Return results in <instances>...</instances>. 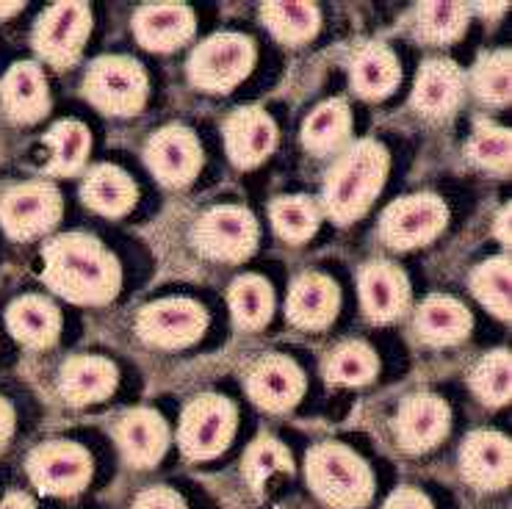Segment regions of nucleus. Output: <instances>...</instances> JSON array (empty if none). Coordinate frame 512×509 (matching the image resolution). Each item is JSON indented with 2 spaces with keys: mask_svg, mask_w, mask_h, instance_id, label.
I'll use <instances>...</instances> for the list:
<instances>
[{
  "mask_svg": "<svg viewBox=\"0 0 512 509\" xmlns=\"http://www.w3.org/2000/svg\"><path fill=\"white\" fill-rule=\"evenodd\" d=\"M144 164L158 178V183L169 189H183L194 183L203 169V147L191 128L167 125L150 136L144 147Z\"/></svg>",
  "mask_w": 512,
  "mask_h": 509,
  "instance_id": "nucleus-13",
  "label": "nucleus"
},
{
  "mask_svg": "<svg viewBox=\"0 0 512 509\" xmlns=\"http://www.w3.org/2000/svg\"><path fill=\"white\" fill-rule=\"evenodd\" d=\"M319 208L310 197H277L269 208V219L277 236L288 244H302L319 230Z\"/></svg>",
  "mask_w": 512,
  "mask_h": 509,
  "instance_id": "nucleus-36",
  "label": "nucleus"
},
{
  "mask_svg": "<svg viewBox=\"0 0 512 509\" xmlns=\"http://www.w3.org/2000/svg\"><path fill=\"white\" fill-rule=\"evenodd\" d=\"M510 64V50H493V53H485V56L474 64V72H471V89H474V95H477L482 103H488V106H507V103H510Z\"/></svg>",
  "mask_w": 512,
  "mask_h": 509,
  "instance_id": "nucleus-37",
  "label": "nucleus"
},
{
  "mask_svg": "<svg viewBox=\"0 0 512 509\" xmlns=\"http://www.w3.org/2000/svg\"><path fill=\"white\" fill-rule=\"evenodd\" d=\"M261 20L272 31L277 42L288 48L308 45L319 34L322 14L313 3H297V0H269L261 6Z\"/></svg>",
  "mask_w": 512,
  "mask_h": 509,
  "instance_id": "nucleus-30",
  "label": "nucleus"
},
{
  "mask_svg": "<svg viewBox=\"0 0 512 509\" xmlns=\"http://www.w3.org/2000/svg\"><path fill=\"white\" fill-rule=\"evenodd\" d=\"M510 131L493 125V122H477V128L471 133V139L465 144V153L468 158L479 166V169H488L496 175H507L510 172Z\"/></svg>",
  "mask_w": 512,
  "mask_h": 509,
  "instance_id": "nucleus-39",
  "label": "nucleus"
},
{
  "mask_svg": "<svg viewBox=\"0 0 512 509\" xmlns=\"http://www.w3.org/2000/svg\"><path fill=\"white\" fill-rule=\"evenodd\" d=\"M349 131H352V111L346 100L341 97L324 100L302 122V147L319 158L333 155L349 142Z\"/></svg>",
  "mask_w": 512,
  "mask_h": 509,
  "instance_id": "nucleus-29",
  "label": "nucleus"
},
{
  "mask_svg": "<svg viewBox=\"0 0 512 509\" xmlns=\"http://www.w3.org/2000/svg\"><path fill=\"white\" fill-rule=\"evenodd\" d=\"M449 208L435 194H410L391 202L380 219V238L393 249L424 247L441 236Z\"/></svg>",
  "mask_w": 512,
  "mask_h": 509,
  "instance_id": "nucleus-12",
  "label": "nucleus"
},
{
  "mask_svg": "<svg viewBox=\"0 0 512 509\" xmlns=\"http://www.w3.org/2000/svg\"><path fill=\"white\" fill-rule=\"evenodd\" d=\"M14 435V407L0 396V454L9 449Z\"/></svg>",
  "mask_w": 512,
  "mask_h": 509,
  "instance_id": "nucleus-43",
  "label": "nucleus"
},
{
  "mask_svg": "<svg viewBox=\"0 0 512 509\" xmlns=\"http://www.w3.org/2000/svg\"><path fill=\"white\" fill-rule=\"evenodd\" d=\"M471 291L499 319H510V261L490 258L471 272Z\"/></svg>",
  "mask_w": 512,
  "mask_h": 509,
  "instance_id": "nucleus-38",
  "label": "nucleus"
},
{
  "mask_svg": "<svg viewBox=\"0 0 512 509\" xmlns=\"http://www.w3.org/2000/svg\"><path fill=\"white\" fill-rule=\"evenodd\" d=\"M465 95L463 70L449 59H429L421 64L413 86V108L424 119H446L460 108Z\"/></svg>",
  "mask_w": 512,
  "mask_h": 509,
  "instance_id": "nucleus-22",
  "label": "nucleus"
},
{
  "mask_svg": "<svg viewBox=\"0 0 512 509\" xmlns=\"http://www.w3.org/2000/svg\"><path fill=\"white\" fill-rule=\"evenodd\" d=\"M0 106L14 122H39L50 111V95L45 72L34 61L12 64L0 81Z\"/></svg>",
  "mask_w": 512,
  "mask_h": 509,
  "instance_id": "nucleus-23",
  "label": "nucleus"
},
{
  "mask_svg": "<svg viewBox=\"0 0 512 509\" xmlns=\"http://www.w3.org/2000/svg\"><path fill=\"white\" fill-rule=\"evenodd\" d=\"M382 509H435L432 507V501H429L427 493H421L418 487H399V490H393L388 501H385V507Z\"/></svg>",
  "mask_w": 512,
  "mask_h": 509,
  "instance_id": "nucleus-42",
  "label": "nucleus"
},
{
  "mask_svg": "<svg viewBox=\"0 0 512 509\" xmlns=\"http://www.w3.org/2000/svg\"><path fill=\"white\" fill-rule=\"evenodd\" d=\"M45 144L50 147V164L45 166V172L53 178H67L81 172V166L86 164V155L92 150V136L84 122L61 119L45 133Z\"/></svg>",
  "mask_w": 512,
  "mask_h": 509,
  "instance_id": "nucleus-32",
  "label": "nucleus"
},
{
  "mask_svg": "<svg viewBox=\"0 0 512 509\" xmlns=\"http://www.w3.org/2000/svg\"><path fill=\"white\" fill-rule=\"evenodd\" d=\"M114 440L133 468H155L169 449V427L164 415L150 407H133L117 418Z\"/></svg>",
  "mask_w": 512,
  "mask_h": 509,
  "instance_id": "nucleus-17",
  "label": "nucleus"
},
{
  "mask_svg": "<svg viewBox=\"0 0 512 509\" xmlns=\"http://www.w3.org/2000/svg\"><path fill=\"white\" fill-rule=\"evenodd\" d=\"M402 81L399 59L391 48L380 42H369L355 53L352 67H349V83L352 92L363 100H382L393 95V89Z\"/></svg>",
  "mask_w": 512,
  "mask_h": 509,
  "instance_id": "nucleus-27",
  "label": "nucleus"
},
{
  "mask_svg": "<svg viewBox=\"0 0 512 509\" xmlns=\"http://www.w3.org/2000/svg\"><path fill=\"white\" fill-rule=\"evenodd\" d=\"M191 241L211 261L241 263L258 247V222L241 205H214L194 222Z\"/></svg>",
  "mask_w": 512,
  "mask_h": 509,
  "instance_id": "nucleus-9",
  "label": "nucleus"
},
{
  "mask_svg": "<svg viewBox=\"0 0 512 509\" xmlns=\"http://www.w3.org/2000/svg\"><path fill=\"white\" fill-rule=\"evenodd\" d=\"M294 460L291 451L272 435H261L250 443V449L241 457V476L250 485L252 493H263L266 482L277 474H291Z\"/></svg>",
  "mask_w": 512,
  "mask_h": 509,
  "instance_id": "nucleus-35",
  "label": "nucleus"
},
{
  "mask_svg": "<svg viewBox=\"0 0 512 509\" xmlns=\"http://www.w3.org/2000/svg\"><path fill=\"white\" fill-rule=\"evenodd\" d=\"M510 205H504L496 216V238H499L504 247H510Z\"/></svg>",
  "mask_w": 512,
  "mask_h": 509,
  "instance_id": "nucleus-45",
  "label": "nucleus"
},
{
  "mask_svg": "<svg viewBox=\"0 0 512 509\" xmlns=\"http://www.w3.org/2000/svg\"><path fill=\"white\" fill-rule=\"evenodd\" d=\"M25 471L42 496L67 498L78 496L89 487L95 474V460L89 449L75 440H48L31 449Z\"/></svg>",
  "mask_w": 512,
  "mask_h": 509,
  "instance_id": "nucleus-7",
  "label": "nucleus"
},
{
  "mask_svg": "<svg viewBox=\"0 0 512 509\" xmlns=\"http://www.w3.org/2000/svg\"><path fill=\"white\" fill-rule=\"evenodd\" d=\"M133 34L142 48L169 53L194 36V12L183 3H150L133 14Z\"/></svg>",
  "mask_w": 512,
  "mask_h": 509,
  "instance_id": "nucleus-24",
  "label": "nucleus"
},
{
  "mask_svg": "<svg viewBox=\"0 0 512 509\" xmlns=\"http://www.w3.org/2000/svg\"><path fill=\"white\" fill-rule=\"evenodd\" d=\"M42 280L72 305L100 308L120 294V261L95 236L64 233L42 247Z\"/></svg>",
  "mask_w": 512,
  "mask_h": 509,
  "instance_id": "nucleus-1",
  "label": "nucleus"
},
{
  "mask_svg": "<svg viewBox=\"0 0 512 509\" xmlns=\"http://www.w3.org/2000/svg\"><path fill=\"white\" fill-rule=\"evenodd\" d=\"M239 424L236 404L219 393L194 396L180 415L178 446L186 460L205 462L219 457L233 443Z\"/></svg>",
  "mask_w": 512,
  "mask_h": 509,
  "instance_id": "nucleus-4",
  "label": "nucleus"
},
{
  "mask_svg": "<svg viewBox=\"0 0 512 509\" xmlns=\"http://www.w3.org/2000/svg\"><path fill=\"white\" fill-rule=\"evenodd\" d=\"M305 479L313 496L330 509H363L374 496V474L344 443H319L305 457Z\"/></svg>",
  "mask_w": 512,
  "mask_h": 509,
  "instance_id": "nucleus-3",
  "label": "nucleus"
},
{
  "mask_svg": "<svg viewBox=\"0 0 512 509\" xmlns=\"http://www.w3.org/2000/svg\"><path fill=\"white\" fill-rule=\"evenodd\" d=\"M358 291L363 313L374 324H391L410 305V283L396 263H366L358 274Z\"/></svg>",
  "mask_w": 512,
  "mask_h": 509,
  "instance_id": "nucleus-19",
  "label": "nucleus"
},
{
  "mask_svg": "<svg viewBox=\"0 0 512 509\" xmlns=\"http://www.w3.org/2000/svg\"><path fill=\"white\" fill-rule=\"evenodd\" d=\"M255 67V42L244 34H214L203 39L189 59V81L208 95H227Z\"/></svg>",
  "mask_w": 512,
  "mask_h": 509,
  "instance_id": "nucleus-5",
  "label": "nucleus"
},
{
  "mask_svg": "<svg viewBox=\"0 0 512 509\" xmlns=\"http://www.w3.org/2000/svg\"><path fill=\"white\" fill-rule=\"evenodd\" d=\"M133 509H186V501H183L178 490L158 485L144 490L142 496L133 501Z\"/></svg>",
  "mask_w": 512,
  "mask_h": 509,
  "instance_id": "nucleus-41",
  "label": "nucleus"
},
{
  "mask_svg": "<svg viewBox=\"0 0 512 509\" xmlns=\"http://www.w3.org/2000/svg\"><path fill=\"white\" fill-rule=\"evenodd\" d=\"M227 158L239 169H255L272 155L277 144L274 119L258 106L236 108L222 125Z\"/></svg>",
  "mask_w": 512,
  "mask_h": 509,
  "instance_id": "nucleus-18",
  "label": "nucleus"
},
{
  "mask_svg": "<svg viewBox=\"0 0 512 509\" xmlns=\"http://www.w3.org/2000/svg\"><path fill=\"white\" fill-rule=\"evenodd\" d=\"M0 509H36V501L23 490H12L0 501Z\"/></svg>",
  "mask_w": 512,
  "mask_h": 509,
  "instance_id": "nucleus-44",
  "label": "nucleus"
},
{
  "mask_svg": "<svg viewBox=\"0 0 512 509\" xmlns=\"http://www.w3.org/2000/svg\"><path fill=\"white\" fill-rule=\"evenodd\" d=\"M64 202L48 180H31L0 197V225L14 241H34L59 225Z\"/></svg>",
  "mask_w": 512,
  "mask_h": 509,
  "instance_id": "nucleus-11",
  "label": "nucleus"
},
{
  "mask_svg": "<svg viewBox=\"0 0 512 509\" xmlns=\"http://www.w3.org/2000/svg\"><path fill=\"white\" fill-rule=\"evenodd\" d=\"M208 330V313L200 302L186 296L158 299L139 310L136 335L155 349H186L197 344Z\"/></svg>",
  "mask_w": 512,
  "mask_h": 509,
  "instance_id": "nucleus-10",
  "label": "nucleus"
},
{
  "mask_svg": "<svg viewBox=\"0 0 512 509\" xmlns=\"http://www.w3.org/2000/svg\"><path fill=\"white\" fill-rule=\"evenodd\" d=\"M471 313L454 296L432 294L416 310V332L427 346L460 344L471 332Z\"/></svg>",
  "mask_w": 512,
  "mask_h": 509,
  "instance_id": "nucleus-26",
  "label": "nucleus"
},
{
  "mask_svg": "<svg viewBox=\"0 0 512 509\" xmlns=\"http://www.w3.org/2000/svg\"><path fill=\"white\" fill-rule=\"evenodd\" d=\"M341 308V291L333 277L322 272H302L291 283L286 299V319L299 330L330 327Z\"/></svg>",
  "mask_w": 512,
  "mask_h": 509,
  "instance_id": "nucleus-20",
  "label": "nucleus"
},
{
  "mask_svg": "<svg viewBox=\"0 0 512 509\" xmlns=\"http://www.w3.org/2000/svg\"><path fill=\"white\" fill-rule=\"evenodd\" d=\"M452 427V410L435 393H413L399 404V413L393 418L396 443L410 454L432 451Z\"/></svg>",
  "mask_w": 512,
  "mask_h": 509,
  "instance_id": "nucleus-15",
  "label": "nucleus"
},
{
  "mask_svg": "<svg viewBox=\"0 0 512 509\" xmlns=\"http://www.w3.org/2000/svg\"><path fill=\"white\" fill-rule=\"evenodd\" d=\"M471 391L490 407H501L510 402V352L496 349L482 357L471 371Z\"/></svg>",
  "mask_w": 512,
  "mask_h": 509,
  "instance_id": "nucleus-40",
  "label": "nucleus"
},
{
  "mask_svg": "<svg viewBox=\"0 0 512 509\" xmlns=\"http://www.w3.org/2000/svg\"><path fill=\"white\" fill-rule=\"evenodd\" d=\"M391 155L374 139H360L338 155L324 180V214L335 225H352L371 208L385 186Z\"/></svg>",
  "mask_w": 512,
  "mask_h": 509,
  "instance_id": "nucleus-2",
  "label": "nucleus"
},
{
  "mask_svg": "<svg viewBox=\"0 0 512 509\" xmlns=\"http://www.w3.org/2000/svg\"><path fill=\"white\" fill-rule=\"evenodd\" d=\"M380 374L377 352L363 341H344L338 344L324 363V377L330 385L341 388H360L369 385L371 379Z\"/></svg>",
  "mask_w": 512,
  "mask_h": 509,
  "instance_id": "nucleus-33",
  "label": "nucleus"
},
{
  "mask_svg": "<svg viewBox=\"0 0 512 509\" xmlns=\"http://www.w3.org/2000/svg\"><path fill=\"white\" fill-rule=\"evenodd\" d=\"M81 200L100 216H125L139 200L133 178L114 164H100L86 175Z\"/></svg>",
  "mask_w": 512,
  "mask_h": 509,
  "instance_id": "nucleus-28",
  "label": "nucleus"
},
{
  "mask_svg": "<svg viewBox=\"0 0 512 509\" xmlns=\"http://www.w3.org/2000/svg\"><path fill=\"white\" fill-rule=\"evenodd\" d=\"M89 34H92L89 6L78 0H61L36 17L31 42L39 59L48 61L56 70H67L81 59Z\"/></svg>",
  "mask_w": 512,
  "mask_h": 509,
  "instance_id": "nucleus-8",
  "label": "nucleus"
},
{
  "mask_svg": "<svg viewBox=\"0 0 512 509\" xmlns=\"http://www.w3.org/2000/svg\"><path fill=\"white\" fill-rule=\"evenodd\" d=\"M6 327L17 344L28 346V349H48L59 341L61 310L48 296H17L6 308Z\"/></svg>",
  "mask_w": 512,
  "mask_h": 509,
  "instance_id": "nucleus-25",
  "label": "nucleus"
},
{
  "mask_svg": "<svg viewBox=\"0 0 512 509\" xmlns=\"http://www.w3.org/2000/svg\"><path fill=\"white\" fill-rule=\"evenodd\" d=\"M227 305H230V316L239 330H261L272 319V283L261 274H241L230 283Z\"/></svg>",
  "mask_w": 512,
  "mask_h": 509,
  "instance_id": "nucleus-31",
  "label": "nucleus"
},
{
  "mask_svg": "<svg viewBox=\"0 0 512 509\" xmlns=\"http://www.w3.org/2000/svg\"><path fill=\"white\" fill-rule=\"evenodd\" d=\"M147 72L128 56H100L89 64L84 78V97L103 114L133 117L147 103Z\"/></svg>",
  "mask_w": 512,
  "mask_h": 509,
  "instance_id": "nucleus-6",
  "label": "nucleus"
},
{
  "mask_svg": "<svg viewBox=\"0 0 512 509\" xmlns=\"http://www.w3.org/2000/svg\"><path fill=\"white\" fill-rule=\"evenodd\" d=\"M17 12H23V3H0V17H12Z\"/></svg>",
  "mask_w": 512,
  "mask_h": 509,
  "instance_id": "nucleus-46",
  "label": "nucleus"
},
{
  "mask_svg": "<svg viewBox=\"0 0 512 509\" xmlns=\"http://www.w3.org/2000/svg\"><path fill=\"white\" fill-rule=\"evenodd\" d=\"M468 6L465 3H418L413 12V34L427 45H449L465 34Z\"/></svg>",
  "mask_w": 512,
  "mask_h": 509,
  "instance_id": "nucleus-34",
  "label": "nucleus"
},
{
  "mask_svg": "<svg viewBox=\"0 0 512 509\" xmlns=\"http://www.w3.org/2000/svg\"><path fill=\"white\" fill-rule=\"evenodd\" d=\"M460 474L477 490H504L512 474L510 440L493 429L471 432L460 446Z\"/></svg>",
  "mask_w": 512,
  "mask_h": 509,
  "instance_id": "nucleus-16",
  "label": "nucleus"
},
{
  "mask_svg": "<svg viewBox=\"0 0 512 509\" xmlns=\"http://www.w3.org/2000/svg\"><path fill=\"white\" fill-rule=\"evenodd\" d=\"M244 388L252 404H258L266 413H288L305 396L308 379L297 360L272 352L252 363L244 377Z\"/></svg>",
  "mask_w": 512,
  "mask_h": 509,
  "instance_id": "nucleus-14",
  "label": "nucleus"
},
{
  "mask_svg": "<svg viewBox=\"0 0 512 509\" xmlns=\"http://www.w3.org/2000/svg\"><path fill=\"white\" fill-rule=\"evenodd\" d=\"M120 385L117 366L100 355H72L61 363L59 393L72 407L106 402Z\"/></svg>",
  "mask_w": 512,
  "mask_h": 509,
  "instance_id": "nucleus-21",
  "label": "nucleus"
}]
</instances>
